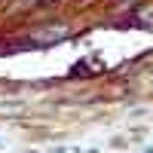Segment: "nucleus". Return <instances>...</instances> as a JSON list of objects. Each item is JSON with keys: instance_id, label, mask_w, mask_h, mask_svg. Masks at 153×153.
Wrapping results in <instances>:
<instances>
[{"instance_id": "f257e3e1", "label": "nucleus", "mask_w": 153, "mask_h": 153, "mask_svg": "<svg viewBox=\"0 0 153 153\" xmlns=\"http://www.w3.org/2000/svg\"><path fill=\"white\" fill-rule=\"evenodd\" d=\"M61 37H68L65 25H49V28L34 31V40H40V43H52V40H61Z\"/></svg>"}]
</instances>
